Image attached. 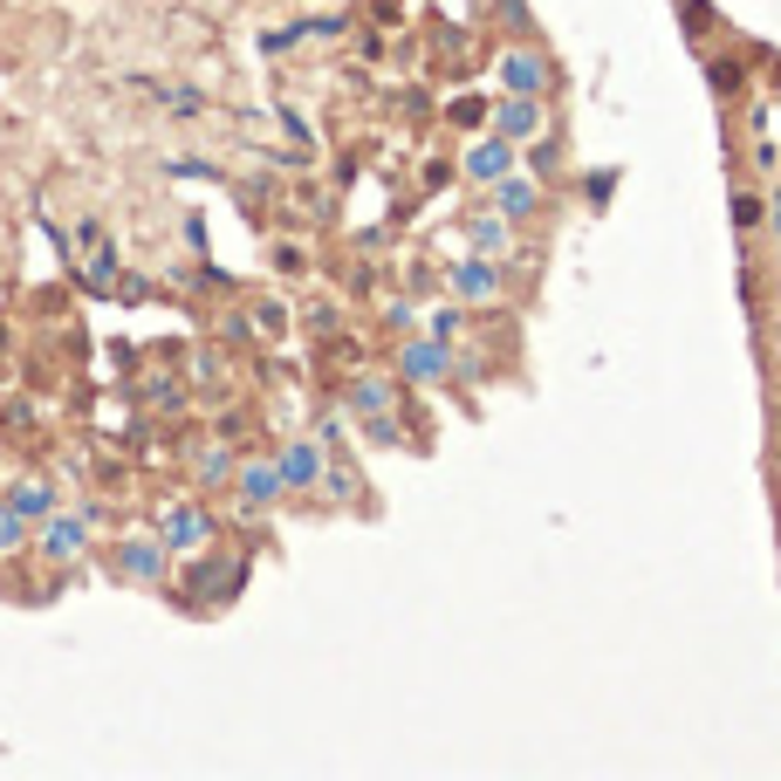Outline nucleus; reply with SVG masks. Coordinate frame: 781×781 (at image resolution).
Wrapping results in <instances>:
<instances>
[{
  "label": "nucleus",
  "instance_id": "nucleus-12",
  "mask_svg": "<svg viewBox=\"0 0 781 781\" xmlns=\"http://www.w3.org/2000/svg\"><path fill=\"white\" fill-rule=\"evenodd\" d=\"M453 281H459V295H493V275L487 268H459Z\"/></svg>",
  "mask_w": 781,
  "mask_h": 781
},
{
  "label": "nucleus",
  "instance_id": "nucleus-5",
  "mask_svg": "<svg viewBox=\"0 0 781 781\" xmlns=\"http://www.w3.org/2000/svg\"><path fill=\"white\" fill-rule=\"evenodd\" d=\"M124 569H130V576H159V569H165V541H130Z\"/></svg>",
  "mask_w": 781,
  "mask_h": 781
},
{
  "label": "nucleus",
  "instance_id": "nucleus-1",
  "mask_svg": "<svg viewBox=\"0 0 781 781\" xmlns=\"http://www.w3.org/2000/svg\"><path fill=\"white\" fill-rule=\"evenodd\" d=\"M501 83H508L514 96H541L549 69H541V56H528V48H521V56H508V62H501Z\"/></svg>",
  "mask_w": 781,
  "mask_h": 781
},
{
  "label": "nucleus",
  "instance_id": "nucleus-15",
  "mask_svg": "<svg viewBox=\"0 0 781 781\" xmlns=\"http://www.w3.org/2000/svg\"><path fill=\"white\" fill-rule=\"evenodd\" d=\"M768 220H774V226H781V193H774V206H768Z\"/></svg>",
  "mask_w": 781,
  "mask_h": 781
},
{
  "label": "nucleus",
  "instance_id": "nucleus-2",
  "mask_svg": "<svg viewBox=\"0 0 781 781\" xmlns=\"http://www.w3.org/2000/svg\"><path fill=\"white\" fill-rule=\"evenodd\" d=\"M199 541H206L199 508H172V514H165V549H199Z\"/></svg>",
  "mask_w": 781,
  "mask_h": 781
},
{
  "label": "nucleus",
  "instance_id": "nucleus-6",
  "mask_svg": "<svg viewBox=\"0 0 781 781\" xmlns=\"http://www.w3.org/2000/svg\"><path fill=\"white\" fill-rule=\"evenodd\" d=\"M405 371L411 377H439V371H446V350H439V343H411L405 350Z\"/></svg>",
  "mask_w": 781,
  "mask_h": 781
},
{
  "label": "nucleus",
  "instance_id": "nucleus-8",
  "mask_svg": "<svg viewBox=\"0 0 781 781\" xmlns=\"http://www.w3.org/2000/svg\"><path fill=\"white\" fill-rule=\"evenodd\" d=\"M501 213H535V186H528V178H508V186H501Z\"/></svg>",
  "mask_w": 781,
  "mask_h": 781
},
{
  "label": "nucleus",
  "instance_id": "nucleus-3",
  "mask_svg": "<svg viewBox=\"0 0 781 781\" xmlns=\"http://www.w3.org/2000/svg\"><path fill=\"white\" fill-rule=\"evenodd\" d=\"M501 130H508V138H535V130H541V103L535 96L501 103Z\"/></svg>",
  "mask_w": 781,
  "mask_h": 781
},
{
  "label": "nucleus",
  "instance_id": "nucleus-4",
  "mask_svg": "<svg viewBox=\"0 0 781 781\" xmlns=\"http://www.w3.org/2000/svg\"><path fill=\"white\" fill-rule=\"evenodd\" d=\"M316 446H289L281 453V487H316Z\"/></svg>",
  "mask_w": 781,
  "mask_h": 781
},
{
  "label": "nucleus",
  "instance_id": "nucleus-10",
  "mask_svg": "<svg viewBox=\"0 0 781 781\" xmlns=\"http://www.w3.org/2000/svg\"><path fill=\"white\" fill-rule=\"evenodd\" d=\"M474 172H480V178H501V172H508V144H480V151H474Z\"/></svg>",
  "mask_w": 781,
  "mask_h": 781
},
{
  "label": "nucleus",
  "instance_id": "nucleus-13",
  "mask_svg": "<svg viewBox=\"0 0 781 781\" xmlns=\"http://www.w3.org/2000/svg\"><path fill=\"white\" fill-rule=\"evenodd\" d=\"M21 549V508H0V556Z\"/></svg>",
  "mask_w": 781,
  "mask_h": 781
},
{
  "label": "nucleus",
  "instance_id": "nucleus-14",
  "mask_svg": "<svg viewBox=\"0 0 781 781\" xmlns=\"http://www.w3.org/2000/svg\"><path fill=\"white\" fill-rule=\"evenodd\" d=\"M357 405L363 411H384V384H357Z\"/></svg>",
  "mask_w": 781,
  "mask_h": 781
},
{
  "label": "nucleus",
  "instance_id": "nucleus-11",
  "mask_svg": "<svg viewBox=\"0 0 781 781\" xmlns=\"http://www.w3.org/2000/svg\"><path fill=\"white\" fill-rule=\"evenodd\" d=\"M48 501H56L48 487H14V501H8V508H21V514H42Z\"/></svg>",
  "mask_w": 781,
  "mask_h": 781
},
{
  "label": "nucleus",
  "instance_id": "nucleus-9",
  "mask_svg": "<svg viewBox=\"0 0 781 781\" xmlns=\"http://www.w3.org/2000/svg\"><path fill=\"white\" fill-rule=\"evenodd\" d=\"M42 541H48L56 556H75V549H83V521H56V528H48Z\"/></svg>",
  "mask_w": 781,
  "mask_h": 781
},
{
  "label": "nucleus",
  "instance_id": "nucleus-7",
  "mask_svg": "<svg viewBox=\"0 0 781 781\" xmlns=\"http://www.w3.org/2000/svg\"><path fill=\"white\" fill-rule=\"evenodd\" d=\"M281 493V466H247V501H275Z\"/></svg>",
  "mask_w": 781,
  "mask_h": 781
}]
</instances>
